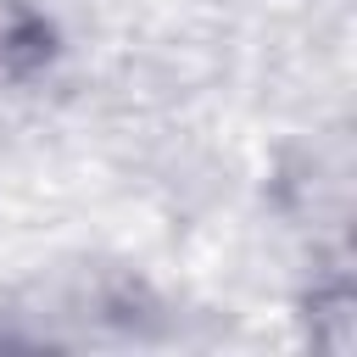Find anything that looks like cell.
I'll return each mask as SVG.
<instances>
[{"mask_svg":"<svg viewBox=\"0 0 357 357\" xmlns=\"http://www.w3.org/2000/svg\"><path fill=\"white\" fill-rule=\"evenodd\" d=\"M56 61V28L33 0H0V84H28Z\"/></svg>","mask_w":357,"mask_h":357,"instance_id":"6da1fadb","label":"cell"}]
</instances>
